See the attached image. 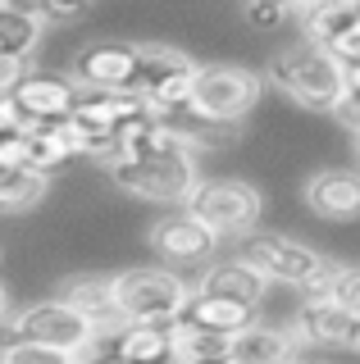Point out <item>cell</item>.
I'll list each match as a JSON object with an SVG mask.
<instances>
[{"label":"cell","mask_w":360,"mask_h":364,"mask_svg":"<svg viewBox=\"0 0 360 364\" xmlns=\"http://www.w3.org/2000/svg\"><path fill=\"white\" fill-rule=\"evenodd\" d=\"M265 82L278 87L287 100H297L301 109L333 114V105L346 96V68L333 60V50H324L314 41H297L269 60Z\"/></svg>","instance_id":"6da1fadb"},{"label":"cell","mask_w":360,"mask_h":364,"mask_svg":"<svg viewBox=\"0 0 360 364\" xmlns=\"http://www.w3.org/2000/svg\"><path fill=\"white\" fill-rule=\"evenodd\" d=\"M196 287H187V278H178L174 269H155L137 264L115 273V305L123 323H155V328H174L187 314Z\"/></svg>","instance_id":"7a4b0ae2"},{"label":"cell","mask_w":360,"mask_h":364,"mask_svg":"<svg viewBox=\"0 0 360 364\" xmlns=\"http://www.w3.org/2000/svg\"><path fill=\"white\" fill-rule=\"evenodd\" d=\"M265 87H269L265 73H255L246 64H201L187 114L196 123H210V128H233L260 105Z\"/></svg>","instance_id":"3957f363"},{"label":"cell","mask_w":360,"mask_h":364,"mask_svg":"<svg viewBox=\"0 0 360 364\" xmlns=\"http://www.w3.org/2000/svg\"><path fill=\"white\" fill-rule=\"evenodd\" d=\"M115 187H123L137 200H155V205H187V196L196 191V155L187 151H146L132 159H115L110 164Z\"/></svg>","instance_id":"277c9868"},{"label":"cell","mask_w":360,"mask_h":364,"mask_svg":"<svg viewBox=\"0 0 360 364\" xmlns=\"http://www.w3.org/2000/svg\"><path fill=\"white\" fill-rule=\"evenodd\" d=\"M242 259L260 273L265 282H283V287H297L306 296L324 291V287H329V273H333V264L310 242H297V237H283V232L246 237Z\"/></svg>","instance_id":"5b68a950"},{"label":"cell","mask_w":360,"mask_h":364,"mask_svg":"<svg viewBox=\"0 0 360 364\" xmlns=\"http://www.w3.org/2000/svg\"><path fill=\"white\" fill-rule=\"evenodd\" d=\"M183 210L196 214L219 242H228V237H255V223L265 214V196L246 178H201Z\"/></svg>","instance_id":"8992f818"},{"label":"cell","mask_w":360,"mask_h":364,"mask_svg":"<svg viewBox=\"0 0 360 364\" xmlns=\"http://www.w3.org/2000/svg\"><path fill=\"white\" fill-rule=\"evenodd\" d=\"M5 333L14 341H37V346H55V350H73L78 360L92 355L96 346V323L92 318H83L78 310L60 301H37V305H23V310L9 314Z\"/></svg>","instance_id":"52a82bcc"},{"label":"cell","mask_w":360,"mask_h":364,"mask_svg":"<svg viewBox=\"0 0 360 364\" xmlns=\"http://www.w3.org/2000/svg\"><path fill=\"white\" fill-rule=\"evenodd\" d=\"M73 87L78 91H142L137 46H119V41L83 46L73 60Z\"/></svg>","instance_id":"ba28073f"},{"label":"cell","mask_w":360,"mask_h":364,"mask_svg":"<svg viewBox=\"0 0 360 364\" xmlns=\"http://www.w3.org/2000/svg\"><path fill=\"white\" fill-rule=\"evenodd\" d=\"M146 246H151L164 264H178V269L187 264V269H192V264H210V255H215L223 242L196 219V214L178 210V214H169V219H155L151 223Z\"/></svg>","instance_id":"9c48e42d"},{"label":"cell","mask_w":360,"mask_h":364,"mask_svg":"<svg viewBox=\"0 0 360 364\" xmlns=\"http://www.w3.org/2000/svg\"><path fill=\"white\" fill-rule=\"evenodd\" d=\"M51 301H60V305H69V310H78L83 318H92L100 341L110 333L119 341V333L128 328L119 318V305H115V273H69V278L55 282Z\"/></svg>","instance_id":"30bf717a"},{"label":"cell","mask_w":360,"mask_h":364,"mask_svg":"<svg viewBox=\"0 0 360 364\" xmlns=\"http://www.w3.org/2000/svg\"><path fill=\"white\" fill-rule=\"evenodd\" d=\"M301 200L324 223H356L360 219V168H314L301 182Z\"/></svg>","instance_id":"8fae6325"},{"label":"cell","mask_w":360,"mask_h":364,"mask_svg":"<svg viewBox=\"0 0 360 364\" xmlns=\"http://www.w3.org/2000/svg\"><path fill=\"white\" fill-rule=\"evenodd\" d=\"M360 314H351L342 301L329 291H310L297 305V341H314V346H356Z\"/></svg>","instance_id":"7c38bea8"},{"label":"cell","mask_w":360,"mask_h":364,"mask_svg":"<svg viewBox=\"0 0 360 364\" xmlns=\"http://www.w3.org/2000/svg\"><path fill=\"white\" fill-rule=\"evenodd\" d=\"M9 100H14V109L23 114V123H64V119H73L78 87H73V77L28 73L23 87H18Z\"/></svg>","instance_id":"4fadbf2b"},{"label":"cell","mask_w":360,"mask_h":364,"mask_svg":"<svg viewBox=\"0 0 360 364\" xmlns=\"http://www.w3.org/2000/svg\"><path fill=\"white\" fill-rule=\"evenodd\" d=\"M265 287L269 282L246 264V259H219V264H210L206 278L196 282V296H223V301H242V305H255V310H260Z\"/></svg>","instance_id":"5bb4252c"},{"label":"cell","mask_w":360,"mask_h":364,"mask_svg":"<svg viewBox=\"0 0 360 364\" xmlns=\"http://www.w3.org/2000/svg\"><path fill=\"white\" fill-rule=\"evenodd\" d=\"M233 360L238 364H292L297 360V333L251 323L246 333L233 337Z\"/></svg>","instance_id":"9a60e30c"},{"label":"cell","mask_w":360,"mask_h":364,"mask_svg":"<svg viewBox=\"0 0 360 364\" xmlns=\"http://www.w3.org/2000/svg\"><path fill=\"white\" fill-rule=\"evenodd\" d=\"M183 318L196 323V328H210V333L238 337L251 323H260V310H255V305H242V301H223V296H192V305H187Z\"/></svg>","instance_id":"2e32d148"},{"label":"cell","mask_w":360,"mask_h":364,"mask_svg":"<svg viewBox=\"0 0 360 364\" xmlns=\"http://www.w3.org/2000/svg\"><path fill=\"white\" fill-rule=\"evenodd\" d=\"M169 337H174V364H223V360H233L228 333H210V328H196L187 318H178L169 328Z\"/></svg>","instance_id":"e0dca14e"},{"label":"cell","mask_w":360,"mask_h":364,"mask_svg":"<svg viewBox=\"0 0 360 364\" xmlns=\"http://www.w3.org/2000/svg\"><path fill=\"white\" fill-rule=\"evenodd\" d=\"M297 18H301V28H306V41H314V46H324V50H329L333 41H342L346 32L360 23V0H356V5H351V0L306 5V9H297Z\"/></svg>","instance_id":"ac0fdd59"},{"label":"cell","mask_w":360,"mask_h":364,"mask_svg":"<svg viewBox=\"0 0 360 364\" xmlns=\"http://www.w3.org/2000/svg\"><path fill=\"white\" fill-rule=\"evenodd\" d=\"M41 37H46V28H41V18L32 14L28 5H9V0H0V55L32 60L37 46H41Z\"/></svg>","instance_id":"d6986e66"},{"label":"cell","mask_w":360,"mask_h":364,"mask_svg":"<svg viewBox=\"0 0 360 364\" xmlns=\"http://www.w3.org/2000/svg\"><path fill=\"white\" fill-rule=\"evenodd\" d=\"M115 350L128 364H174V337H169V328L155 323H128L119 333Z\"/></svg>","instance_id":"ffe728a7"},{"label":"cell","mask_w":360,"mask_h":364,"mask_svg":"<svg viewBox=\"0 0 360 364\" xmlns=\"http://www.w3.org/2000/svg\"><path fill=\"white\" fill-rule=\"evenodd\" d=\"M51 191V178L37 168H0V214H32Z\"/></svg>","instance_id":"44dd1931"},{"label":"cell","mask_w":360,"mask_h":364,"mask_svg":"<svg viewBox=\"0 0 360 364\" xmlns=\"http://www.w3.org/2000/svg\"><path fill=\"white\" fill-rule=\"evenodd\" d=\"M23 132L32 136V168L37 173H60L64 164H69V146L60 141V132H55V123H23Z\"/></svg>","instance_id":"7402d4cb"},{"label":"cell","mask_w":360,"mask_h":364,"mask_svg":"<svg viewBox=\"0 0 360 364\" xmlns=\"http://www.w3.org/2000/svg\"><path fill=\"white\" fill-rule=\"evenodd\" d=\"M0 364H83L73 350H55V346H37V341H9L0 350Z\"/></svg>","instance_id":"603a6c76"},{"label":"cell","mask_w":360,"mask_h":364,"mask_svg":"<svg viewBox=\"0 0 360 364\" xmlns=\"http://www.w3.org/2000/svg\"><path fill=\"white\" fill-rule=\"evenodd\" d=\"M324 291H329L333 301H342L351 314H360V264H333Z\"/></svg>","instance_id":"cb8c5ba5"},{"label":"cell","mask_w":360,"mask_h":364,"mask_svg":"<svg viewBox=\"0 0 360 364\" xmlns=\"http://www.w3.org/2000/svg\"><path fill=\"white\" fill-rule=\"evenodd\" d=\"M297 18V5H269V0H260V5H246L242 9V23L255 32H278L283 23Z\"/></svg>","instance_id":"d4e9b609"},{"label":"cell","mask_w":360,"mask_h":364,"mask_svg":"<svg viewBox=\"0 0 360 364\" xmlns=\"http://www.w3.org/2000/svg\"><path fill=\"white\" fill-rule=\"evenodd\" d=\"M0 168H32V136L23 128L0 136Z\"/></svg>","instance_id":"484cf974"},{"label":"cell","mask_w":360,"mask_h":364,"mask_svg":"<svg viewBox=\"0 0 360 364\" xmlns=\"http://www.w3.org/2000/svg\"><path fill=\"white\" fill-rule=\"evenodd\" d=\"M32 14L41 18V28H55V23H83L87 18V5H83V0H69V5L41 0V5H32Z\"/></svg>","instance_id":"4316f807"},{"label":"cell","mask_w":360,"mask_h":364,"mask_svg":"<svg viewBox=\"0 0 360 364\" xmlns=\"http://www.w3.org/2000/svg\"><path fill=\"white\" fill-rule=\"evenodd\" d=\"M32 73L28 60H14V55H0V96H14L23 87V77Z\"/></svg>","instance_id":"83f0119b"},{"label":"cell","mask_w":360,"mask_h":364,"mask_svg":"<svg viewBox=\"0 0 360 364\" xmlns=\"http://www.w3.org/2000/svg\"><path fill=\"white\" fill-rule=\"evenodd\" d=\"M333 119H337V123H342V128L360 141V91H346V96L337 100V105H333Z\"/></svg>","instance_id":"f1b7e54d"},{"label":"cell","mask_w":360,"mask_h":364,"mask_svg":"<svg viewBox=\"0 0 360 364\" xmlns=\"http://www.w3.org/2000/svg\"><path fill=\"white\" fill-rule=\"evenodd\" d=\"M23 128V114L14 109V100L9 96H0V136H9V132H18Z\"/></svg>","instance_id":"f546056e"},{"label":"cell","mask_w":360,"mask_h":364,"mask_svg":"<svg viewBox=\"0 0 360 364\" xmlns=\"http://www.w3.org/2000/svg\"><path fill=\"white\" fill-rule=\"evenodd\" d=\"M83 364H128V360H123L119 350H110V355H87Z\"/></svg>","instance_id":"4dcf8cb0"},{"label":"cell","mask_w":360,"mask_h":364,"mask_svg":"<svg viewBox=\"0 0 360 364\" xmlns=\"http://www.w3.org/2000/svg\"><path fill=\"white\" fill-rule=\"evenodd\" d=\"M346 91H360V64L346 68Z\"/></svg>","instance_id":"1f68e13d"},{"label":"cell","mask_w":360,"mask_h":364,"mask_svg":"<svg viewBox=\"0 0 360 364\" xmlns=\"http://www.w3.org/2000/svg\"><path fill=\"white\" fill-rule=\"evenodd\" d=\"M0 323H9V291H5V282H0Z\"/></svg>","instance_id":"d6a6232c"},{"label":"cell","mask_w":360,"mask_h":364,"mask_svg":"<svg viewBox=\"0 0 360 364\" xmlns=\"http://www.w3.org/2000/svg\"><path fill=\"white\" fill-rule=\"evenodd\" d=\"M292 364H319V360H292Z\"/></svg>","instance_id":"836d02e7"},{"label":"cell","mask_w":360,"mask_h":364,"mask_svg":"<svg viewBox=\"0 0 360 364\" xmlns=\"http://www.w3.org/2000/svg\"><path fill=\"white\" fill-rule=\"evenodd\" d=\"M351 350H360V333H356V346H351Z\"/></svg>","instance_id":"e575fe53"},{"label":"cell","mask_w":360,"mask_h":364,"mask_svg":"<svg viewBox=\"0 0 360 364\" xmlns=\"http://www.w3.org/2000/svg\"><path fill=\"white\" fill-rule=\"evenodd\" d=\"M223 364H238V360H223Z\"/></svg>","instance_id":"d590c367"},{"label":"cell","mask_w":360,"mask_h":364,"mask_svg":"<svg viewBox=\"0 0 360 364\" xmlns=\"http://www.w3.org/2000/svg\"><path fill=\"white\" fill-rule=\"evenodd\" d=\"M356 151H360V146H356Z\"/></svg>","instance_id":"8d00e7d4"}]
</instances>
